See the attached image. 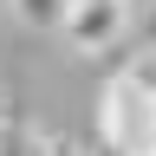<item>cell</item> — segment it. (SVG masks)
Wrapping results in <instances>:
<instances>
[{"instance_id":"cell-4","label":"cell","mask_w":156,"mask_h":156,"mask_svg":"<svg viewBox=\"0 0 156 156\" xmlns=\"http://www.w3.org/2000/svg\"><path fill=\"white\" fill-rule=\"evenodd\" d=\"M143 46H156V13H150V20H143Z\"/></svg>"},{"instance_id":"cell-1","label":"cell","mask_w":156,"mask_h":156,"mask_svg":"<svg viewBox=\"0 0 156 156\" xmlns=\"http://www.w3.org/2000/svg\"><path fill=\"white\" fill-rule=\"evenodd\" d=\"M98 130L111 156H156V72H117L98 104Z\"/></svg>"},{"instance_id":"cell-7","label":"cell","mask_w":156,"mask_h":156,"mask_svg":"<svg viewBox=\"0 0 156 156\" xmlns=\"http://www.w3.org/2000/svg\"><path fill=\"white\" fill-rule=\"evenodd\" d=\"M58 156H72V150H58Z\"/></svg>"},{"instance_id":"cell-6","label":"cell","mask_w":156,"mask_h":156,"mask_svg":"<svg viewBox=\"0 0 156 156\" xmlns=\"http://www.w3.org/2000/svg\"><path fill=\"white\" fill-rule=\"evenodd\" d=\"M39 156H58V150H39Z\"/></svg>"},{"instance_id":"cell-3","label":"cell","mask_w":156,"mask_h":156,"mask_svg":"<svg viewBox=\"0 0 156 156\" xmlns=\"http://www.w3.org/2000/svg\"><path fill=\"white\" fill-rule=\"evenodd\" d=\"M13 13L26 20V26H58V20L72 13V0H13Z\"/></svg>"},{"instance_id":"cell-5","label":"cell","mask_w":156,"mask_h":156,"mask_svg":"<svg viewBox=\"0 0 156 156\" xmlns=\"http://www.w3.org/2000/svg\"><path fill=\"white\" fill-rule=\"evenodd\" d=\"M0 156H7V130H0Z\"/></svg>"},{"instance_id":"cell-2","label":"cell","mask_w":156,"mask_h":156,"mask_svg":"<svg viewBox=\"0 0 156 156\" xmlns=\"http://www.w3.org/2000/svg\"><path fill=\"white\" fill-rule=\"evenodd\" d=\"M58 33L78 52H104L130 33V0H72V13L58 20Z\"/></svg>"}]
</instances>
